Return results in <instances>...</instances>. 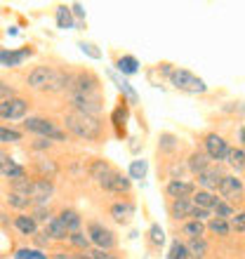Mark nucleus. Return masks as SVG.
<instances>
[{"label":"nucleus","mask_w":245,"mask_h":259,"mask_svg":"<svg viewBox=\"0 0 245 259\" xmlns=\"http://www.w3.org/2000/svg\"><path fill=\"white\" fill-rule=\"evenodd\" d=\"M128 118H130V109H128V104H125V99H123L120 106H116L113 113H111V123L116 127L118 137H125V123H128Z\"/></svg>","instance_id":"obj_22"},{"label":"nucleus","mask_w":245,"mask_h":259,"mask_svg":"<svg viewBox=\"0 0 245 259\" xmlns=\"http://www.w3.org/2000/svg\"><path fill=\"white\" fill-rule=\"evenodd\" d=\"M55 19H57V26L64 28V31H66V28H73V26H75L73 14H71V7H66V5H59V7H57Z\"/></svg>","instance_id":"obj_29"},{"label":"nucleus","mask_w":245,"mask_h":259,"mask_svg":"<svg viewBox=\"0 0 245 259\" xmlns=\"http://www.w3.org/2000/svg\"><path fill=\"white\" fill-rule=\"evenodd\" d=\"M14 97V88L10 85L7 80H0V102H5V99H12Z\"/></svg>","instance_id":"obj_43"},{"label":"nucleus","mask_w":245,"mask_h":259,"mask_svg":"<svg viewBox=\"0 0 245 259\" xmlns=\"http://www.w3.org/2000/svg\"><path fill=\"white\" fill-rule=\"evenodd\" d=\"M68 95H102L99 78H97L95 73H90V71H80V73L71 75Z\"/></svg>","instance_id":"obj_5"},{"label":"nucleus","mask_w":245,"mask_h":259,"mask_svg":"<svg viewBox=\"0 0 245 259\" xmlns=\"http://www.w3.org/2000/svg\"><path fill=\"white\" fill-rule=\"evenodd\" d=\"M88 172H90V177L95 179L97 184H102L106 177H111L113 175V165L109 163V160H104V158H95L92 163H90V167H88Z\"/></svg>","instance_id":"obj_17"},{"label":"nucleus","mask_w":245,"mask_h":259,"mask_svg":"<svg viewBox=\"0 0 245 259\" xmlns=\"http://www.w3.org/2000/svg\"><path fill=\"white\" fill-rule=\"evenodd\" d=\"M71 14H75L78 19H85V7L80 3H75V5H71Z\"/></svg>","instance_id":"obj_48"},{"label":"nucleus","mask_w":245,"mask_h":259,"mask_svg":"<svg viewBox=\"0 0 245 259\" xmlns=\"http://www.w3.org/2000/svg\"><path fill=\"white\" fill-rule=\"evenodd\" d=\"M24 130L26 132H33L40 139H48V142H66V132L50 118H26L24 120Z\"/></svg>","instance_id":"obj_3"},{"label":"nucleus","mask_w":245,"mask_h":259,"mask_svg":"<svg viewBox=\"0 0 245 259\" xmlns=\"http://www.w3.org/2000/svg\"><path fill=\"white\" fill-rule=\"evenodd\" d=\"M26 82L31 90H40V92H64L68 90L71 75L55 66H35L28 73Z\"/></svg>","instance_id":"obj_1"},{"label":"nucleus","mask_w":245,"mask_h":259,"mask_svg":"<svg viewBox=\"0 0 245 259\" xmlns=\"http://www.w3.org/2000/svg\"><path fill=\"white\" fill-rule=\"evenodd\" d=\"M186 250H189V257L193 259H203L208 254V243L203 238H196V240H189L186 243Z\"/></svg>","instance_id":"obj_34"},{"label":"nucleus","mask_w":245,"mask_h":259,"mask_svg":"<svg viewBox=\"0 0 245 259\" xmlns=\"http://www.w3.org/2000/svg\"><path fill=\"white\" fill-rule=\"evenodd\" d=\"M222 177H224V175H222V170L210 165L208 170H203L200 175H198V186H200L203 191H215V189L219 186V182H222Z\"/></svg>","instance_id":"obj_18"},{"label":"nucleus","mask_w":245,"mask_h":259,"mask_svg":"<svg viewBox=\"0 0 245 259\" xmlns=\"http://www.w3.org/2000/svg\"><path fill=\"white\" fill-rule=\"evenodd\" d=\"M104 189V191L109 193H128L130 189H132V179L128 177V175H120V172H113L111 177H106L99 184Z\"/></svg>","instance_id":"obj_14"},{"label":"nucleus","mask_w":245,"mask_h":259,"mask_svg":"<svg viewBox=\"0 0 245 259\" xmlns=\"http://www.w3.org/2000/svg\"><path fill=\"white\" fill-rule=\"evenodd\" d=\"M88 238L97 250H111L116 245V233L109 226H104L102 222H90L88 224Z\"/></svg>","instance_id":"obj_7"},{"label":"nucleus","mask_w":245,"mask_h":259,"mask_svg":"<svg viewBox=\"0 0 245 259\" xmlns=\"http://www.w3.org/2000/svg\"><path fill=\"white\" fill-rule=\"evenodd\" d=\"M217 191H219V196L224 198V203L238 200V198L243 196V182H240L236 175H224L217 186Z\"/></svg>","instance_id":"obj_10"},{"label":"nucleus","mask_w":245,"mask_h":259,"mask_svg":"<svg viewBox=\"0 0 245 259\" xmlns=\"http://www.w3.org/2000/svg\"><path fill=\"white\" fill-rule=\"evenodd\" d=\"M226 153H229V144L224 142V137H219L217 132L205 135V156L210 160H226Z\"/></svg>","instance_id":"obj_11"},{"label":"nucleus","mask_w":245,"mask_h":259,"mask_svg":"<svg viewBox=\"0 0 245 259\" xmlns=\"http://www.w3.org/2000/svg\"><path fill=\"white\" fill-rule=\"evenodd\" d=\"M38 170L40 172H57V165L55 163H38Z\"/></svg>","instance_id":"obj_49"},{"label":"nucleus","mask_w":245,"mask_h":259,"mask_svg":"<svg viewBox=\"0 0 245 259\" xmlns=\"http://www.w3.org/2000/svg\"><path fill=\"white\" fill-rule=\"evenodd\" d=\"M78 48H80L83 55H88L90 59H102V50H97V45H92V42H78Z\"/></svg>","instance_id":"obj_42"},{"label":"nucleus","mask_w":245,"mask_h":259,"mask_svg":"<svg viewBox=\"0 0 245 259\" xmlns=\"http://www.w3.org/2000/svg\"><path fill=\"white\" fill-rule=\"evenodd\" d=\"M191 212H193V203H191V198H179V200H172L170 203V214L175 219L191 217Z\"/></svg>","instance_id":"obj_25"},{"label":"nucleus","mask_w":245,"mask_h":259,"mask_svg":"<svg viewBox=\"0 0 245 259\" xmlns=\"http://www.w3.org/2000/svg\"><path fill=\"white\" fill-rule=\"evenodd\" d=\"M224 163H229L236 172H240L245 167V151L243 149H229V153H226V160Z\"/></svg>","instance_id":"obj_33"},{"label":"nucleus","mask_w":245,"mask_h":259,"mask_svg":"<svg viewBox=\"0 0 245 259\" xmlns=\"http://www.w3.org/2000/svg\"><path fill=\"white\" fill-rule=\"evenodd\" d=\"M238 142L245 146V125H240V127H238Z\"/></svg>","instance_id":"obj_51"},{"label":"nucleus","mask_w":245,"mask_h":259,"mask_svg":"<svg viewBox=\"0 0 245 259\" xmlns=\"http://www.w3.org/2000/svg\"><path fill=\"white\" fill-rule=\"evenodd\" d=\"M191 203L196 205V207H203V210H210L212 212L219 203H222V200H219V198L215 196L212 191H203V189H198V191L191 196Z\"/></svg>","instance_id":"obj_20"},{"label":"nucleus","mask_w":245,"mask_h":259,"mask_svg":"<svg viewBox=\"0 0 245 259\" xmlns=\"http://www.w3.org/2000/svg\"><path fill=\"white\" fill-rule=\"evenodd\" d=\"M243 151H245V149H243Z\"/></svg>","instance_id":"obj_54"},{"label":"nucleus","mask_w":245,"mask_h":259,"mask_svg":"<svg viewBox=\"0 0 245 259\" xmlns=\"http://www.w3.org/2000/svg\"><path fill=\"white\" fill-rule=\"evenodd\" d=\"M14 259H50L45 250L40 247H19V250H14L12 254Z\"/></svg>","instance_id":"obj_32"},{"label":"nucleus","mask_w":245,"mask_h":259,"mask_svg":"<svg viewBox=\"0 0 245 259\" xmlns=\"http://www.w3.org/2000/svg\"><path fill=\"white\" fill-rule=\"evenodd\" d=\"M208 226L203 224V222H196V219H191V222H186V224L182 226L184 236H189V240H196V238H203V233Z\"/></svg>","instance_id":"obj_31"},{"label":"nucleus","mask_w":245,"mask_h":259,"mask_svg":"<svg viewBox=\"0 0 245 259\" xmlns=\"http://www.w3.org/2000/svg\"><path fill=\"white\" fill-rule=\"evenodd\" d=\"M33 55L31 48H21V50H7L0 48V68H17L26 62L28 57Z\"/></svg>","instance_id":"obj_12"},{"label":"nucleus","mask_w":245,"mask_h":259,"mask_svg":"<svg viewBox=\"0 0 245 259\" xmlns=\"http://www.w3.org/2000/svg\"><path fill=\"white\" fill-rule=\"evenodd\" d=\"M210 167V158L205 156L203 151H193L189 156V170L193 172V175H200L203 170H208Z\"/></svg>","instance_id":"obj_28"},{"label":"nucleus","mask_w":245,"mask_h":259,"mask_svg":"<svg viewBox=\"0 0 245 259\" xmlns=\"http://www.w3.org/2000/svg\"><path fill=\"white\" fill-rule=\"evenodd\" d=\"M165 193L172 198V200H179V198H191L196 193V186L191 182H184V179H170L168 186H165Z\"/></svg>","instance_id":"obj_16"},{"label":"nucleus","mask_w":245,"mask_h":259,"mask_svg":"<svg viewBox=\"0 0 245 259\" xmlns=\"http://www.w3.org/2000/svg\"><path fill=\"white\" fill-rule=\"evenodd\" d=\"M146 175H149V160L137 158V160H132V163H130L128 177L132 179V182H142V179H146Z\"/></svg>","instance_id":"obj_27"},{"label":"nucleus","mask_w":245,"mask_h":259,"mask_svg":"<svg viewBox=\"0 0 245 259\" xmlns=\"http://www.w3.org/2000/svg\"><path fill=\"white\" fill-rule=\"evenodd\" d=\"M149 240L153 247H160L165 243V231L160 224H151L149 226Z\"/></svg>","instance_id":"obj_37"},{"label":"nucleus","mask_w":245,"mask_h":259,"mask_svg":"<svg viewBox=\"0 0 245 259\" xmlns=\"http://www.w3.org/2000/svg\"><path fill=\"white\" fill-rule=\"evenodd\" d=\"M50 144L52 142H48V139H38V142L33 144V149H50Z\"/></svg>","instance_id":"obj_50"},{"label":"nucleus","mask_w":245,"mask_h":259,"mask_svg":"<svg viewBox=\"0 0 245 259\" xmlns=\"http://www.w3.org/2000/svg\"><path fill=\"white\" fill-rule=\"evenodd\" d=\"M33 219L35 222H50V210L48 207H35V212H33Z\"/></svg>","instance_id":"obj_46"},{"label":"nucleus","mask_w":245,"mask_h":259,"mask_svg":"<svg viewBox=\"0 0 245 259\" xmlns=\"http://www.w3.org/2000/svg\"><path fill=\"white\" fill-rule=\"evenodd\" d=\"M14 229L21 233V236H35L38 233V222L33 219V214H17L14 217Z\"/></svg>","instance_id":"obj_21"},{"label":"nucleus","mask_w":245,"mask_h":259,"mask_svg":"<svg viewBox=\"0 0 245 259\" xmlns=\"http://www.w3.org/2000/svg\"><path fill=\"white\" fill-rule=\"evenodd\" d=\"M52 196H55V184H52V179H48V177L33 179L31 191H28L31 203L38 205V207H48V203H50V198Z\"/></svg>","instance_id":"obj_8"},{"label":"nucleus","mask_w":245,"mask_h":259,"mask_svg":"<svg viewBox=\"0 0 245 259\" xmlns=\"http://www.w3.org/2000/svg\"><path fill=\"white\" fill-rule=\"evenodd\" d=\"M179 149V139L170 132H163V135L158 137V151H163V153H175Z\"/></svg>","instance_id":"obj_30"},{"label":"nucleus","mask_w":245,"mask_h":259,"mask_svg":"<svg viewBox=\"0 0 245 259\" xmlns=\"http://www.w3.org/2000/svg\"><path fill=\"white\" fill-rule=\"evenodd\" d=\"M64 125L73 137L85 142H99L104 137V123L99 120V116H85L78 111H71L64 116Z\"/></svg>","instance_id":"obj_2"},{"label":"nucleus","mask_w":245,"mask_h":259,"mask_svg":"<svg viewBox=\"0 0 245 259\" xmlns=\"http://www.w3.org/2000/svg\"><path fill=\"white\" fill-rule=\"evenodd\" d=\"M68 243H71V245H73V247H80L83 252H85V250H88V247L92 245V243H90V238H88V236H85V233H83V231H75V233H71V236H68Z\"/></svg>","instance_id":"obj_40"},{"label":"nucleus","mask_w":245,"mask_h":259,"mask_svg":"<svg viewBox=\"0 0 245 259\" xmlns=\"http://www.w3.org/2000/svg\"><path fill=\"white\" fill-rule=\"evenodd\" d=\"M168 259H189V250H186V245H184V243H179V240H175V243L170 245Z\"/></svg>","instance_id":"obj_41"},{"label":"nucleus","mask_w":245,"mask_h":259,"mask_svg":"<svg viewBox=\"0 0 245 259\" xmlns=\"http://www.w3.org/2000/svg\"><path fill=\"white\" fill-rule=\"evenodd\" d=\"M116 68H118V73H123V75H135V73H139V59L132 55H123V57H118Z\"/></svg>","instance_id":"obj_26"},{"label":"nucleus","mask_w":245,"mask_h":259,"mask_svg":"<svg viewBox=\"0 0 245 259\" xmlns=\"http://www.w3.org/2000/svg\"><path fill=\"white\" fill-rule=\"evenodd\" d=\"M75 259H92V257H90L88 252H83V254H78V257H75Z\"/></svg>","instance_id":"obj_52"},{"label":"nucleus","mask_w":245,"mask_h":259,"mask_svg":"<svg viewBox=\"0 0 245 259\" xmlns=\"http://www.w3.org/2000/svg\"><path fill=\"white\" fill-rule=\"evenodd\" d=\"M59 219H61V224H64V226L68 229V233L80 231L83 217H80V212H78V210H71V207H66V210H61V212H59Z\"/></svg>","instance_id":"obj_24"},{"label":"nucleus","mask_w":245,"mask_h":259,"mask_svg":"<svg viewBox=\"0 0 245 259\" xmlns=\"http://www.w3.org/2000/svg\"><path fill=\"white\" fill-rule=\"evenodd\" d=\"M7 205H10V207H17V210H26L28 205H33V203H31V198L10 191V196H7Z\"/></svg>","instance_id":"obj_38"},{"label":"nucleus","mask_w":245,"mask_h":259,"mask_svg":"<svg viewBox=\"0 0 245 259\" xmlns=\"http://www.w3.org/2000/svg\"><path fill=\"white\" fill-rule=\"evenodd\" d=\"M0 175H3L5 179H10V182H17V179L26 177V170H24V167H21L7 151L0 149Z\"/></svg>","instance_id":"obj_13"},{"label":"nucleus","mask_w":245,"mask_h":259,"mask_svg":"<svg viewBox=\"0 0 245 259\" xmlns=\"http://www.w3.org/2000/svg\"><path fill=\"white\" fill-rule=\"evenodd\" d=\"M0 259H3V257H0Z\"/></svg>","instance_id":"obj_53"},{"label":"nucleus","mask_w":245,"mask_h":259,"mask_svg":"<svg viewBox=\"0 0 245 259\" xmlns=\"http://www.w3.org/2000/svg\"><path fill=\"white\" fill-rule=\"evenodd\" d=\"M231 229H236L238 233L245 231V212H236V217L231 219Z\"/></svg>","instance_id":"obj_45"},{"label":"nucleus","mask_w":245,"mask_h":259,"mask_svg":"<svg viewBox=\"0 0 245 259\" xmlns=\"http://www.w3.org/2000/svg\"><path fill=\"white\" fill-rule=\"evenodd\" d=\"M26 113H28V102L21 99V97H12V99L0 102V118L3 120H21V118H26Z\"/></svg>","instance_id":"obj_9"},{"label":"nucleus","mask_w":245,"mask_h":259,"mask_svg":"<svg viewBox=\"0 0 245 259\" xmlns=\"http://www.w3.org/2000/svg\"><path fill=\"white\" fill-rule=\"evenodd\" d=\"M109 78H111V82H113V85H116V88L120 90V95L125 97V99H128L130 104H137V102H139V95H137V90L132 88V85H130L128 78L118 75L116 71H109Z\"/></svg>","instance_id":"obj_19"},{"label":"nucleus","mask_w":245,"mask_h":259,"mask_svg":"<svg viewBox=\"0 0 245 259\" xmlns=\"http://www.w3.org/2000/svg\"><path fill=\"white\" fill-rule=\"evenodd\" d=\"M135 203L132 200H118V203H113L109 207V214L113 217V222H118V224H128L130 219L135 217Z\"/></svg>","instance_id":"obj_15"},{"label":"nucleus","mask_w":245,"mask_h":259,"mask_svg":"<svg viewBox=\"0 0 245 259\" xmlns=\"http://www.w3.org/2000/svg\"><path fill=\"white\" fill-rule=\"evenodd\" d=\"M21 132L19 130H12V127H0V144H17V142H21Z\"/></svg>","instance_id":"obj_39"},{"label":"nucleus","mask_w":245,"mask_h":259,"mask_svg":"<svg viewBox=\"0 0 245 259\" xmlns=\"http://www.w3.org/2000/svg\"><path fill=\"white\" fill-rule=\"evenodd\" d=\"M92 259H118L116 254H111V250H92V252H88Z\"/></svg>","instance_id":"obj_47"},{"label":"nucleus","mask_w":245,"mask_h":259,"mask_svg":"<svg viewBox=\"0 0 245 259\" xmlns=\"http://www.w3.org/2000/svg\"><path fill=\"white\" fill-rule=\"evenodd\" d=\"M191 217L196 219V222H203V224H205V219H210L212 212H210V210H203V207H196V205H193V212H191Z\"/></svg>","instance_id":"obj_44"},{"label":"nucleus","mask_w":245,"mask_h":259,"mask_svg":"<svg viewBox=\"0 0 245 259\" xmlns=\"http://www.w3.org/2000/svg\"><path fill=\"white\" fill-rule=\"evenodd\" d=\"M73 111L85 116H99L104 106V95H68Z\"/></svg>","instance_id":"obj_6"},{"label":"nucleus","mask_w":245,"mask_h":259,"mask_svg":"<svg viewBox=\"0 0 245 259\" xmlns=\"http://www.w3.org/2000/svg\"><path fill=\"white\" fill-rule=\"evenodd\" d=\"M208 229H210V231L215 233V236H222V238L231 233V224H229V222H224V219H215V217L210 219V224H208Z\"/></svg>","instance_id":"obj_35"},{"label":"nucleus","mask_w":245,"mask_h":259,"mask_svg":"<svg viewBox=\"0 0 245 259\" xmlns=\"http://www.w3.org/2000/svg\"><path fill=\"white\" fill-rule=\"evenodd\" d=\"M45 236H48L50 240H68V229L64 224H61L59 217H52L48 222V226H45Z\"/></svg>","instance_id":"obj_23"},{"label":"nucleus","mask_w":245,"mask_h":259,"mask_svg":"<svg viewBox=\"0 0 245 259\" xmlns=\"http://www.w3.org/2000/svg\"><path fill=\"white\" fill-rule=\"evenodd\" d=\"M170 82L175 90L186 92V95H205L208 92V85L203 78H198L196 73H191L186 68H175L170 75Z\"/></svg>","instance_id":"obj_4"},{"label":"nucleus","mask_w":245,"mask_h":259,"mask_svg":"<svg viewBox=\"0 0 245 259\" xmlns=\"http://www.w3.org/2000/svg\"><path fill=\"white\" fill-rule=\"evenodd\" d=\"M212 212H215V219H224V222L236 217V207H233L231 203H224V200H222Z\"/></svg>","instance_id":"obj_36"}]
</instances>
